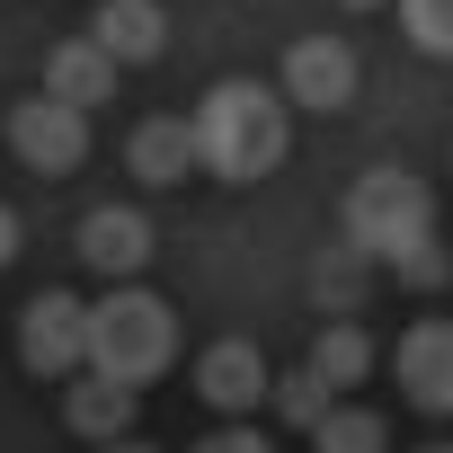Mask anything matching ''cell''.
<instances>
[{"mask_svg":"<svg viewBox=\"0 0 453 453\" xmlns=\"http://www.w3.org/2000/svg\"><path fill=\"white\" fill-rule=\"evenodd\" d=\"M294 151V116H285V89L267 81H213L204 107H196V169L213 178H276Z\"/></svg>","mask_w":453,"mask_h":453,"instance_id":"1","label":"cell"},{"mask_svg":"<svg viewBox=\"0 0 453 453\" xmlns=\"http://www.w3.org/2000/svg\"><path fill=\"white\" fill-rule=\"evenodd\" d=\"M169 356H178V320L151 285H116L107 303H89V365L81 373H107V382L142 391Z\"/></svg>","mask_w":453,"mask_h":453,"instance_id":"2","label":"cell"},{"mask_svg":"<svg viewBox=\"0 0 453 453\" xmlns=\"http://www.w3.org/2000/svg\"><path fill=\"white\" fill-rule=\"evenodd\" d=\"M347 250H365L373 267H391L400 250H418V241H435V196L409 178V169H365L356 187H347Z\"/></svg>","mask_w":453,"mask_h":453,"instance_id":"3","label":"cell"},{"mask_svg":"<svg viewBox=\"0 0 453 453\" xmlns=\"http://www.w3.org/2000/svg\"><path fill=\"white\" fill-rule=\"evenodd\" d=\"M19 365L45 382H72L89 365V303L81 294H36L19 311Z\"/></svg>","mask_w":453,"mask_h":453,"instance_id":"4","label":"cell"},{"mask_svg":"<svg viewBox=\"0 0 453 453\" xmlns=\"http://www.w3.org/2000/svg\"><path fill=\"white\" fill-rule=\"evenodd\" d=\"M10 151H19L36 178H72V169L89 160V116L36 89V98H19V116H10Z\"/></svg>","mask_w":453,"mask_h":453,"instance_id":"5","label":"cell"},{"mask_svg":"<svg viewBox=\"0 0 453 453\" xmlns=\"http://www.w3.org/2000/svg\"><path fill=\"white\" fill-rule=\"evenodd\" d=\"M391 373H400V400L409 409L453 418V320H409L400 347H391Z\"/></svg>","mask_w":453,"mask_h":453,"instance_id":"6","label":"cell"},{"mask_svg":"<svg viewBox=\"0 0 453 453\" xmlns=\"http://www.w3.org/2000/svg\"><path fill=\"white\" fill-rule=\"evenodd\" d=\"M267 382H276V365L250 347V338H213L204 356H196V391L222 409V418H258V400H267Z\"/></svg>","mask_w":453,"mask_h":453,"instance_id":"7","label":"cell"},{"mask_svg":"<svg viewBox=\"0 0 453 453\" xmlns=\"http://www.w3.org/2000/svg\"><path fill=\"white\" fill-rule=\"evenodd\" d=\"M285 98H294V107L338 116V107L356 98V54H347L338 36H303V45L285 54Z\"/></svg>","mask_w":453,"mask_h":453,"instance_id":"8","label":"cell"},{"mask_svg":"<svg viewBox=\"0 0 453 453\" xmlns=\"http://www.w3.org/2000/svg\"><path fill=\"white\" fill-rule=\"evenodd\" d=\"M81 267H98L107 285L142 276V267H151V222H142L134 204H98V213L81 222Z\"/></svg>","mask_w":453,"mask_h":453,"instance_id":"9","label":"cell"},{"mask_svg":"<svg viewBox=\"0 0 453 453\" xmlns=\"http://www.w3.org/2000/svg\"><path fill=\"white\" fill-rule=\"evenodd\" d=\"M89 45L125 72V63H151L169 45V10L160 0H98V19H89Z\"/></svg>","mask_w":453,"mask_h":453,"instance_id":"10","label":"cell"},{"mask_svg":"<svg viewBox=\"0 0 453 453\" xmlns=\"http://www.w3.org/2000/svg\"><path fill=\"white\" fill-rule=\"evenodd\" d=\"M134 391L125 382H107V373H72L63 382V426L81 435V444H116V435H134Z\"/></svg>","mask_w":453,"mask_h":453,"instance_id":"11","label":"cell"},{"mask_svg":"<svg viewBox=\"0 0 453 453\" xmlns=\"http://www.w3.org/2000/svg\"><path fill=\"white\" fill-rule=\"evenodd\" d=\"M125 169H134L142 187H178V178L196 169V125H187V116H142L134 142H125Z\"/></svg>","mask_w":453,"mask_h":453,"instance_id":"12","label":"cell"},{"mask_svg":"<svg viewBox=\"0 0 453 453\" xmlns=\"http://www.w3.org/2000/svg\"><path fill=\"white\" fill-rule=\"evenodd\" d=\"M45 98H63V107H81V116H89V107H107V98H116V63H107L89 36H72V45H54V54H45Z\"/></svg>","mask_w":453,"mask_h":453,"instance_id":"13","label":"cell"},{"mask_svg":"<svg viewBox=\"0 0 453 453\" xmlns=\"http://www.w3.org/2000/svg\"><path fill=\"white\" fill-rule=\"evenodd\" d=\"M303 365H311L329 391H356V382L373 373V338H365L356 320H320V329H311V347H303Z\"/></svg>","mask_w":453,"mask_h":453,"instance_id":"14","label":"cell"},{"mask_svg":"<svg viewBox=\"0 0 453 453\" xmlns=\"http://www.w3.org/2000/svg\"><path fill=\"white\" fill-rule=\"evenodd\" d=\"M311 453H391V426H382V409L329 400V418L311 426Z\"/></svg>","mask_w":453,"mask_h":453,"instance_id":"15","label":"cell"},{"mask_svg":"<svg viewBox=\"0 0 453 453\" xmlns=\"http://www.w3.org/2000/svg\"><path fill=\"white\" fill-rule=\"evenodd\" d=\"M365 276H373V258H365V250H347V241H329V250L311 258V294H320L338 320L365 303Z\"/></svg>","mask_w":453,"mask_h":453,"instance_id":"16","label":"cell"},{"mask_svg":"<svg viewBox=\"0 0 453 453\" xmlns=\"http://www.w3.org/2000/svg\"><path fill=\"white\" fill-rule=\"evenodd\" d=\"M267 400L285 409V426H303V435H311V426L329 418V400H338V391H329L311 365H294V373H276V382H267Z\"/></svg>","mask_w":453,"mask_h":453,"instance_id":"17","label":"cell"},{"mask_svg":"<svg viewBox=\"0 0 453 453\" xmlns=\"http://www.w3.org/2000/svg\"><path fill=\"white\" fill-rule=\"evenodd\" d=\"M400 27L418 54H453V0H400Z\"/></svg>","mask_w":453,"mask_h":453,"instance_id":"18","label":"cell"},{"mask_svg":"<svg viewBox=\"0 0 453 453\" xmlns=\"http://www.w3.org/2000/svg\"><path fill=\"white\" fill-rule=\"evenodd\" d=\"M391 276L426 294V285H444V250H435V241H418V250H400V258H391Z\"/></svg>","mask_w":453,"mask_h":453,"instance_id":"19","label":"cell"},{"mask_svg":"<svg viewBox=\"0 0 453 453\" xmlns=\"http://www.w3.org/2000/svg\"><path fill=\"white\" fill-rule=\"evenodd\" d=\"M196 453H276V444H267L258 426H241V418H222V426H213V435H204Z\"/></svg>","mask_w":453,"mask_h":453,"instance_id":"20","label":"cell"},{"mask_svg":"<svg viewBox=\"0 0 453 453\" xmlns=\"http://www.w3.org/2000/svg\"><path fill=\"white\" fill-rule=\"evenodd\" d=\"M10 258H19V213L0 204V267H10Z\"/></svg>","mask_w":453,"mask_h":453,"instance_id":"21","label":"cell"},{"mask_svg":"<svg viewBox=\"0 0 453 453\" xmlns=\"http://www.w3.org/2000/svg\"><path fill=\"white\" fill-rule=\"evenodd\" d=\"M98 453H151V444H142V435H116V444H98Z\"/></svg>","mask_w":453,"mask_h":453,"instance_id":"22","label":"cell"},{"mask_svg":"<svg viewBox=\"0 0 453 453\" xmlns=\"http://www.w3.org/2000/svg\"><path fill=\"white\" fill-rule=\"evenodd\" d=\"M338 10H382V0H338Z\"/></svg>","mask_w":453,"mask_h":453,"instance_id":"23","label":"cell"},{"mask_svg":"<svg viewBox=\"0 0 453 453\" xmlns=\"http://www.w3.org/2000/svg\"><path fill=\"white\" fill-rule=\"evenodd\" d=\"M418 453H453V444H418Z\"/></svg>","mask_w":453,"mask_h":453,"instance_id":"24","label":"cell"}]
</instances>
